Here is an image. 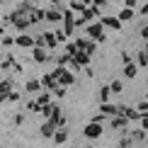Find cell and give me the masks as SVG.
Wrapping results in <instances>:
<instances>
[{
	"label": "cell",
	"instance_id": "obj_26",
	"mask_svg": "<svg viewBox=\"0 0 148 148\" xmlns=\"http://www.w3.org/2000/svg\"><path fill=\"white\" fill-rule=\"evenodd\" d=\"M124 8H131L134 10V8H136V0H124Z\"/></svg>",
	"mask_w": 148,
	"mask_h": 148
},
{
	"label": "cell",
	"instance_id": "obj_13",
	"mask_svg": "<svg viewBox=\"0 0 148 148\" xmlns=\"http://www.w3.org/2000/svg\"><path fill=\"white\" fill-rule=\"evenodd\" d=\"M121 90H124V83H121V80H114V83H109V92H112V95H119Z\"/></svg>",
	"mask_w": 148,
	"mask_h": 148
},
{
	"label": "cell",
	"instance_id": "obj_14",
	"mask_svg": "<svg viewBox=\"0 0 148 148\" xmlns=\"http://www.w3.org/2000/svg\"><path fill=\"white\" fill-rule=\"evenodd\" d=\"M109 95H112V92H109V85H104V88L100 90V100L102 102H109Z\"/></svg>",
	"mask_w": 148,
	"mask_h": 148
},
{
	"label": "cell",
	"instance_id": "obj_28",
	"mask_svg": "<svg viewBox=\"0 0 148 148\" xmlns=\"http://www.w3.org/2000/svg\"><path fill=\"white\" fill-rule=\"evenodd\" d=\"M44 83L49 85V88H56V80H53V78H46V80H44Z\"/></svg>",
	"mask_w": 148,
	"mask_h": 148
},
{
	"label": "cell",
	"instance_id": "obj_2",
	"mask_svg": "<svg viewBox=\"0 0 148 148\" xmlns=\"http://www.w3.org/2000/svg\"><path fill=\"white\" fill-rule=\"evenodd\" d=\"M102 131H104L102 124H95V121L85 126V136H88V138H100V136H102Z\"/></svg>",
	"mask_w": 148,
	"mask_h": 148
},
{
	"label": "cell",
	"instance_id": "obj_19",
	"mask_svg": "<svg viewBox=\"0 0 148 148\" xmlns=\"http://www.w3.org/2000/svg\"><path fill=\"white\" fill-rule=\"evenodd\" d=\"M66 51H68V56H75V53L80 51V49H78L75 44H68V46H66Z\"/></svg>",
	"mask_w": 148,
	"mask_h": 148
},
{
	"label": "cell",
	"instance_id": "obj_21",
	"mask_svg": "<svg viewBox=\"0 0 148 148\" xmlns=\"http://www.w3.org/2000/svg\"><path fill=\"white\" fill-rule=\"evenodd\" d=\"M46 41H49V49H53V46H56V36H51V34H46Z\"/></svg>",
	"mask_w": 148,
	"mask_h": 148
},
{
	"label": "cell",
	"instance_id": "obj_7",
	"mask_svg": "<svg viewBox=\"0 0 148 148\" xmlns=\"http://www.w3.org/2000/svg\"><path fill=\"white\" fill-rule=\"evenodd\" d=\"M119 114H121V116H126L129 121H134V119H141V114L136 112V109H131V107H121V104H119Z\"/></svg>",
	"mask_w": 148,
	"mask_h": 148
},
{
	"label": "cell",
	"instance_id": "obj_1",
	"mask_svg": "<svg viewBox=\"0 0 148 148\" xmlns=\"http://www.w3.org/2000/svg\"><path fill=\"white\" fill-rule=\"evenodd\" d=\"M88 36L92 41H97V44H104L107 41V34H104V27L100 22H90L88 24Z\"/></svg>",
	"mask_w": 148,
	"mask_h": 148
},
{
	"label": "cell",
	"instance_id": "obj_9",
	"mask_svg": "<svg viewBox=\"0 0 148 148\" xmlns=\"http://www.w3.org/2000/svg\"><path fill=\"white\" fill-rule=\"evenodd\" d=\"M73 58L78 61V66H80V68H88V63H90V56H88L85 51H78V53H75Z\"/></svg>",
	"mask_w": 148,
	"mask_h": 148
},
{
	"label": "cell",
	"instance_id": "obj_24",
	"mask_svg": "<svg viewBox=\"0 0 148 148\" xmlns=\"http://www.w3.org/2000/svg\"><path fill=\"white\" fill-rule=\"evenodd\" d=\"M44 134H46V136H51V134H53V124H46L44 126Z\"/></svg>",
	"mask_w": 148,
	"mask_h": 148
},
{
	"label": "cell",
	"instance_id": "obj_17",
	"mask_svg": "<svg viewBox=\"0 0 148 148\" xmlns=\"http://www.w3.org/2000/svg\"><path fill=\"white\" fill-rule=\"evenodd\" d=\"M71 8L75 10V12H83L85 8H88V5H83V3H80V0H73V3H71Z\"/></svg>",
	"mask_w": 148,
	"mask_h": 148
},
{
	"label": "cell",
	"instance_id": "obj_16",
	"mask_svg": "<svg viewBox=\"0 0 148 148\" xmlns=\"http://www.w3.org/2000/svg\"><path fill=\"white\" fill-rule=\"evenodd\" d=\"M131 146H134V138L131 136H124V138L119 141V148H131Z\"/></svg>",
	"mask_w": 148,
	"mask_h": 148
},
{
	"label": "cell",
	"instance_id": "obj_20",
	"mask_svg": "<svg viewBox=\"0 0 148 148\" xmlns=\"http://www.w3.org/2000/svg\"><path fill=\"white\" fill-rule=\"evenodd\" d=\"M141 129H143V131H148V114L141 116Z\"/></svg>",
	"mask_w": 148,
	"mask_h": 148
},
{
	"label": "cell",
	"instance_id": "obj_27",
	"mask_svg": "<svg viewBox=\"0 0 148 148\" xmlns=\"http://www.w3.org/2000/svg\"><path fill=\"white\" fill-rule=\"evenodd\" d=\"M34 56H36V58H39V61H44V58H46V53H44V51H41V49H36V53H34Z\"/></svg>",
	"mask_w": 148,
	"mask_h": 148
},
{
	"label": "cell",
	"instance_id": "obj_4",
	"mask_svg": "<svg viewBox=\"0 0 148 148\" xmlns=\"http://www.w3.org/2000/svg\"><path fill=\"white\" fill-rule=\"evenodd\" d=\"M53 75H56V78H58L63 85H73V80H75V78H73V73L63 71V68H56V71H53Z\"/></svg>",
	"mask_w": 148,
	"mask_h": 148
},
{
	"label": "cell",
	"instance_id": "obj_29",
	"mask_svg": "<svg viewBox=\"0 0 148 148\" xmlns=\"http://www.w3.org/2000/svg\"><path fill=\"white\" fill-rule=\"evenodd\" d=\"M141 36H143V39L148 41V27H141Z\"/></svg>",
	"mask_w": 148,
	"mask_h": 148
},
{
	"label": "cell",
	"instance_id": "obj_22",
	"mask_svg": "<svg viewBox=\"0 0 148 148\" xmlns=\"http://www.w3.org/2000/svg\"><path fill=\"white\" fill-rule=\"evenodd\" d=\"M136 12H138V15H148V3H143V5H141V8H138Z\"/></svg>",
	"mask_w": 148,
	"mask_h": 148
},
{
	"label": "cell",
	"instance_id": "obj_23",
	"mask_svg": "<svg viewBox=\"0 0 148 148\" xmlns=\"http://www.w3.org/2000/svg\"><path fill=\"white\" fill-rule=\"evenodd\" d=\"M121 61H124V66H126V63H131V56H129L126 51H121Z\"/></svg>",
	"mask_w": 148,
	"mask_h": 148
},
{
	"label": "cell",
	"instance_id": "obj_18",
	"mask_svg": "<svg viewBox=\"0 0 148 148\" xmlns=\"http://www.w3.org/2000/svg\"><path fill=\"white\" fill-rule=\"evenodd\" d=\"M46 17H49L51 22H56V20H61V12H56V10H49V12H46Z\"/></svg>",
	"mask_w": 148,
	"mask_h": 148
},
{
	"label": "cell",
	"instance_id": "obj_3",
	"mask_svg": "<svg viewBox=\"0 0 148 148\" xmlns=\"http://www.w3.org/2000/svg\"><path fill=\"white\" fill-rule=\"evenodd\" d=\"M100 114H104V116H116V114H119V104L102 102V104H100Z\"/></svg>",
	"mask_w": 148,
	"mask_h": 148
},
{
	"label": "cell",
	"instance_id": "obj_30",
	"mask_svg": "<svg viewBox=\"0 0 148 148\" xmlns=\"http://www.w3.org/2000/svg\"><path fill=\"white\" fill-rule=\"evenodd\" d=\"M88 148H95V146H88Z\"/></svg>",
	"mask_w": 148,
	"mask_h": 148
},
{
	"label": "cell",
	"instance_id": "obj_25",
	"mask_svg": "<svg viewBox=\"0 0 148 148\" xmlns=\"http://www.w3.org/2000/svg\"><path fill=\"white\" fill-rule=\"evenodd\" d=\"M56 141H58V143H63V141H66V131H58L56 134Z\"/></svg>",
	"mask_w": 148,
	"mask_h": 148
},
{
	"label": "cell",
	"instance_id": "obj_8",
	"mask_svg": "<svg viewBox=\"0 0 148 148\" xmlns=\"http://www.w3.org/2000/svg\"><path fill=\"white\" fill-rule=\"evenodd\" d=\"M63 20H66V36H68V34H73V27H75V22H73V10L63 12Z\"/></svg>",
	"mask_w": 148,
	"mask_h": 148
},
{
	"label": "cell",
	"instance_id": "obj_6",
	"mask_svg": "<svg viewBox=\"0 0 148 148\" xmlns=\"http://www.w3.org/2000/svg\"><path fill=\"white\" fill-rule=\"evenodd\" d=\"M100 24H102L104 29H121V22L116 20V17H102Z\"/></svg>",
	"mask_w": 148,
	"mask_h": 148
},
{
	"label": "cell",
	"instance_id": "obj_11",
	"mask_svg": "<svg viewBox=\"0 0 148 148\" xmlns=\"http://www.w3.org/2000/svg\"><path fill=\"white\" fill-rule=\"evenodd\" d=\"M134 15H136V12H134L131 8H124V10L119 12V17H116V20H119V22H129V20H134Z\"/></svg>",
	"mask_w": 148,
	"mask_h": 148
},
{
	"label": "cell",
	"instance_id": "obj_5",
	"mask_svg": "<svg viewBox=\"0 0 148 148\" xmlns=\"http://www.w3.org/2000/svg\"><path fill=\"white\" fill-rule=\"evenodd\" d=\"M109 126H112V129H126L129 126V119H126V116H121V114H116V116L109 119Z\"/></svg>",
	"mask_w": 148,
	"mask_h": 148
},
{
	"label": "cell",
	"instance_id": "obj_15",
	"mask_svg": "<svg viewBox=\"0 0 148 148\" xmlns=\"http://www.w3.org/2000/svg\"><path fill=\"white\" fill-rule=\"evenodd\" d=\"M131 138L134 141H143L146 138V131H143V129H136V131H131Z\"/></svg>",
	"mask_w": 148,
	"mask_h": 148
},
{
	"label": "cell",
	"instance_id": "obj_10",
	"mask_svg": "<svg viewBox=\"0 0 148 148\" xmlns=\"http://www.w3.org/2000/svg\"><path fill=\"white\" fill-rule=\"evenodd\" d=\"M136 66H138V68H146V66H148V51H146V49H141V51H138Z\"/></svg>",
	"mask_w": 148,
	"mask_h": 148
},
{
	"label": "cell",
	"instance_id": "obj_12",
	"mask_svg": "<svg viewBox=\"0 0 148 148\" xmlns=\"http://www.w3.org/2000/svg\"><path fill=\"white\" fill-rule=\"evenodd\" d=\"M136 73H138V66L134 63V61L124 66V75H126V78H136Z\"/></svg>",
	"mask_w": 148,
	"mask_h": 148
}]
</instances>
